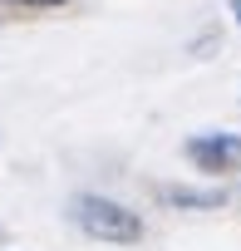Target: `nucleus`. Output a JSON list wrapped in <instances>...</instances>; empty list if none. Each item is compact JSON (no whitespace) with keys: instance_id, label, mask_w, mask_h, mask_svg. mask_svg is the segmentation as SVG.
<instances>
[{"instance_id":"obj_1","label":"nucleus","mask_w":241,"mask_h":251,"mask_svg":"<svg viewBox=\"0 0 241 251\" xmlns=\"http://www.w3.org/2000/svg\"><path fill=\"white\" fill-rule=\"evenodd\" d=\"M74 222L94 236V241H113V246H133L143 236V222L138 212H128L123 202H113V197H98V192H84L74 202Z\"/></svg>"},{"instance_id":"obj_2","label":"nucleus","mask_w":241,"mask_h":251,"mask_svg":"<svg viewBox=\"0 0 241 251\" xmlns=\"http://www.w3.org/2000/svg\"><path fill=\"white\" fill-rule=\"evenodd\" d=\"M187 158L202 173H231L241 163V138L236 133H197V138H187Z\"/></svg>"},{"instance_id":"obj_3","label":"nucleus","mask_w":241,"mask_h":251,"mask_svg":"<svg viewBox=\"0 0 241 251\" xmlns=\"http://www.w3.org/2000/svg\"><path fill=\"white\" fill-rule=\"evenodd\" d=\"M168 202H172V207H221L226 192H182V187H172Z\"/></svg>"},{"instance_id":"obj_4","label":"nucleus","mask_w":241,"mask_h":251,"mask_svg":"<svg viewBox=\"0 0 241 251\" xmlns=\"http://www.w3.org/2000/svg\"><path fill=\"white\" fill-rule=\"evenodd\" d=\"M231 15H236V25H241V0H231Z\"/></svg>"}]
</instances>
